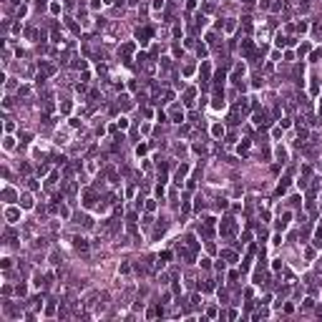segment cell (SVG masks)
Returning a JSON list of instances; mask_svg holds the SVG:
<instances>
[{"label":"cell","instance_id":"obj_1","mask_svg":"<svg viewBox=\"0 0 322 322\" xmlns=\"http://www.w3.org/2000/svg\"><path fill=\"white\" fill-rule=\"evenodd\" d=\"M234 232V221L232 219H226L224 224H221V234H232Z\"/></svg>","mask_w":322,"mask_h":322},{"label":"cell","instance_id":"obj_2","mask_svg":"<svg viewBox=\"0 0 322 322\" xmlns=\"http://www.w3.org/2000/svg\"><path fill=\"white\" fill-rule=\"evenodd\" d=\"M186 171H189V166H186V164H181V169H179V171H176V184H181V181H184V176H186Z\"/></svg>","mask_w":322,"mask_h":322},{"label":"cell","instance_id":"obj_3","mask_svg":"<svg viewBox=\"0 0 322 322\" xmlns=\"http://www.w3.org/2000/svg\"><path fill=\"white\" fill-rule=\"evenodd\" d=\"M73 247H75V249H88V244H86V239H81V237H73Z\"/></svg>","mask_w":322,"mask_h":322},{"label":"cell","instance_id":"obj_4","mask_svg":"<svg viewBox=\"0 0 322 322\" xmlns=\"http://www.w3.org/2000/svg\"><path fill=\"white\" fill-rule=\"evenodd\" d=\"M20 206H23V209H30V206H33V199H30V196L25 194V196L20 199Z\"/></svg>","mask_w":322,"mask_h":322},{"label":"cell","instance_id":"obj_5","mask_svg":"<svg viewBox=\"0 0 322 322\" xmlns=\"http://www.w3.org/2000/svg\"><path fill=\"white\" fill-rule=\"evenodd\" d=\"M5 217H8V221H15L20 214H18V209H8V212H5Z\"/></svg>","mask_w":322,"mask_h":322},{"label":"cell","instance_id":"obj_6","mask_svg":"<svg viewBox=\"0 0 322 322\" xmlns=\"http://www.w3.org/2000/svg\"><path fill=\"white\" fill-rule=\"evenodd\" d=\"M171 118H174V121L179 123V121H184V113H181L179 108H174V111H171Z\"/></svg>","mask_w":322,"mask_h":322},{"label":"cell","instance_id":"obj_7","mask_svg":"<svg viewBox=\"0 0 322 322\" xmlns=\"http://www.w3.org/2000/svg\"><path fill=\"white\" fill-rule=\"evenodd\" d=\"M277 159H279V161H287V151L282 148V146H277Z\"/></svg>","mask_w":322,"mask_h":322},{"label":"cell","instance_id":"obj_8","mask_svg":"<svg viewBox=\"0 0 322 322\" xmlns=\"http://www.w3.org/2000/svg\"><path fill=\"white\" fill-rule=\"evenodd\" d=\"M212 134H214V136H221V134H224V126H219V123H217V126L212 128Z\"/></svg>","mask_w":322,"mask_h":322}]
</instances>
